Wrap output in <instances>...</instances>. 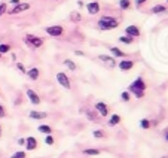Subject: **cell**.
Wrapping results in <instances>:
<instances>
[{"instance_id":"cell-1","label":"cell","mask_w":168,"mask_h":158,"mask_svg":"<svg viewBox=\"0 0 168 158\" xmlns=\"http://www.w3.org/2000/svg\"><path fill=\"white\" fill-rule=\"evenodd\" d=\"M146 82H144V79L143 76H137V79L134 82L130 84V87H128V91L135 97V99H143L144 97V93H146Z\"/></svg>"},{"instance_id":"cell-2","label":"cell","mask_w":168,"mask_h":158,"mask_svg":"<svg viewBox=\"0 0 168 158\" xmlns=\"http://www.w3.org/2000/svg\"><path fill=\"white\" fill-rule=\"evenodd\" d=\"M119 20L115 18L112 15H103L98 21H97V27L101 30V31H110V30H115L119 27Z\"/></svg>"},{"instance_id":"cell-3","label":"cell","mask_w":168,"mask_h":158,"mask_svg":"<svg viewBox=\"0 0 168 158\" xmlns=\"http://www.w3.org/2000/svg\"><path fill=\"white\" fill-rule=\"evenodd\" d=\"M24 43L33 48V49H37V48H42L43 43H45V39L43 37H39V36H34V34H27L24 36Z\"/></svg>"},{"instance_id":"cell-4","label":"cell","mask_w":168,"mask_h":158,"mask_svg":"<svg viewBox=\"0 0 168 158\" xmlns=\"http://www.w3.org/2000/svg\"><path fill=\"white\" fill-rule=\"evenodd\" d=\"M45 33L51 37H62L64 33H66V30H64L62 25H49V27H45Z\"/></svg>"},{"instance_id":"cell-5","label":"cell","mask_w":168,"mask_h":158,"mask_svg":"<svg viewBox=\"0 0 168 158\" xmlns=\"http://www.w3.org/2000/svg\"><path fill=\"white\" fill-rule=\"evenodd\" d=\"M30 9V3H18V5H15V6H12L10 9H8V12L6 14L8 15H18V14H21V12H25V10H28Z\"/></svg>"},{"instance_id":"cell-6","label":"cell","mask_w":168,"mask_h":158,"mask_svg":"<svg viewBox=\"0 0 168 158\" xmlns=\"http://www.w3.org/2000/svg\"><path fill=\"white\" fill-rule=\"evenodd\" d=\"M57 82H58L62 88H66V89H70V88H72L70 79H69V76L64 73V72H58V73H57Z\"/></svg>"},{"instance_id":"cell-7","label":"cell","mask_w":168,"mask_h":158,"mask_svg":"<svg viewBox=\"0 0 168 158\" xmlns=\"http://www.w3.org/2000/svg\"><path fill=\"white\" fill-rule=\"evenodd\" d=\"M94 109H95L97 113H98L100 116H103V118L109 116V106H107L104 101H97L95 106H94Z\"/></svg>"},{"instance_id":"cell-8","label":"cell","mask_w":168,"mask_h":158,"mask_svg":"<svg viewBox=\"0 0 168 158\" xmlns=\"http://www.w3.org/2000/svg\"><path fill=\"white\" fill-rule=\"evenodd\" d=\"M25 96L28 97L30 103H31V104H34V106H39V104L42 103V100H40V97H39V94L36 93L34 89H31V88H28L27 91H25Z\"/></svg>"},{"instance_id":"cell-9","label":"cell","mask_w":168,"mask_h":158,"mask_svg":"<svg viewBox=\"0 0 168 158\" xmlns=\"http://www.w3.org/2000/svg\"><path fill=\"white\" fill-rule=\"evenodd\" d=\"M134 66H135L134 60H128V58H124V60H121V61L118 63V67H119L122 72H130Z\"/></svg>"},{"instance_id":"cell-10","label":"cell","mask_w":168,"mask_h":158,"mask_svg":"<svg viewBox=\"0 0 168 158\" xmlns=\"http://www.w3.org/2000/svg\"><path fill=\"white\" fill-rule=\"evenodd\" d=\"M85 6H86V12L89 15H98L100 10H101V6H100L98 2H89Z\"/></svg>"},{"instance_id":"cell-11","label":"cell","mask_w":168,"mask_h":158,"mask_svg":"<svg viewBox=\"0 0 168 158\" xmlns=\"http://www.w3.org/2000/svg\"><path fill=\"white\" fill-rule=\"evenodd\" d=\"M125 34L137 39V37H140V29L135 24H131V25H128V27H125Z\"/></svg>"},{"instance_id":"cell-12","label":"cell","mask_w":168,"mask_h":158,"mask_svg":"<svg viewBox=\"0 0 168 158\" xmlns=\"http://www.w3.org/2000/svg\"><path fill=\"white\" fill-rule=\"evenodd\" d=\"M36 148H37V140H36V137L28 136L27 139H25V149H27V151H34Z\"/></svg>"},{"instance_id":"cell-13","label":"cell","mask_w":168,"mask_h":158,"mask_svg":"<svg viewBox=\"0 0 168 158\" xmlns=\"http://www.w3.org/2000/svg\"><path fill=\"white\" fill-rule=\"evenodd\" d=\"M109 51L112 52V57H115V58H126V57H128L122 49L116 48V46H110V48H109Z\"/></svg>"},{"instance_id":"cell-14","label":"cell","mask_w":168,"mask_h":158,"mask_svg":"<svg viewBox=\"0 0 168 158\" xmlns=\"http://www.w3.org/2000/svg\"><path fill=\"white\" fill-rule=\"evenodd\" d=\"M25 75H27L28 79H31V81H37V79L40 78V70H39L37 67H31L30 70H27Z\"/></svg>"},{"instance_id":"cell-15","label":"cell","mask_w":168,"mask_h":158,"mask_svg":"<svg viewBox=\"0 0 168 158\" xmlns=\"http://www.w3.org/2000/svg\"><path fill=\"white\" fill-rule=\"evenodd\" d=\"M28 116L31 118V120H37V121H40V120H45V118L48 116L46 112H39V110H31L28 113Z\"/></svg>"},{"instance_id":"cell-16","label":"cell","mask_w":168,"mask_h":158,"mask_svg":"<svg viewBox=\"0 0 168 158\" xmlns=\"http://www.w3.org/2000/svg\"><path fill=\"white\" fill-rule=\"evenodd\" d=\"M152 14H164V12H168L167 6L165 5H155L152 9H150Z\"/></svg>"},{"instance_id":"cell-17","label":"cell","mask_w":168,"mask_h":158,"mask_svg":"<svg viewBox=\"0 0 168 158\" xmlns=\"http://www.w3.org/2000/svg\"><path fill=\"white\" fill-rule=\"evenodd\" d=\"M109 127H115V125H118V124H121V116L118 115V113H113L112 116H110V120H109Z\"/></svg>"},{"instance_id":"cell-18","label":"cell","mask_w":168,"mask_h":158,"mask_svg":"<svg viewBox=\"0 0 168 158\" xmlns=\"http://www.w3.org/2000/svg\"><path fill=\"white\" fill-rule=\"evenodd\" d=\"M37 131H40L43 134H52V127L51 125H46V124H42L37 127Z\"/></svg>"},{"instance_id":"cell-19","label":"cell","mask_w":168,"mask_h":158,"mask_svg":"<svg viewBox=\"0 0 168 158\" xmlns=\"http://www.w3.org/2000/svg\"><path fill=\"white\" fill-rule=\"evenodd\" d=\"M64 63V66H66V67L70 70V72H74L76 69H77V66H76V63L73 61V60H70V58H66V60H64L62 61Z\"/></svg>"},{"instance_id":"cell-20","label":"cell","mask_w":168,"mask_h":158,"mask_svg":"<svg viewBox=\"0 0 168 158\" xmlns=\"http://www.w3.org/2000/svg\"><path fill=\"white\" fill-rule=\"evenodd\" d=\"M119 9L121 10H130L131 9V0H119Z\"/></svg>"},{"instance_id":"cell-21","label":"cell","mask_w":168,"mask_h":158,"mask_svg":"<svg viewBox=\"0 0 168 158\" xmlns=\"http://www.w3.org/2000/svg\"><path fill=\"white\" fill-rule=\"evenodd\" d=\"M119 42L121 43H125V45H131L133 42H134V37H131V36H121L119 37Z\"/></svg>"},{"instance_id":"cell-22","label":"cell","mask_w":168,"mask_h":158,"mask_svg":"<svg viewBox=\"0 0 168 158\" xmlns=\"http://www.w3.org/2000/svg\"><path fill=\"white\" fill-rule=\"evenodd\" d=\"M92 136H94L95 139H104V137H106V133H104V130L98 128V130H94V131H92Z\"/></svg>"},{"instance_id":"cell-23","label":"cell","mask_w":168,"mask_h":158,"mask_svg":"<svg viewBox=\"0 0 168 158\" xmlns=\"http://www.w3.org/2000/svg\"><path fill=\"white\" fill-rule=\"evenodd\" d=\"M70 20L73 22H81L82 21V15L79 14V12H72V14H70Z\"/></svg>"},{"instance_id":"cell-24","label":"cell","mask_w":168,"mask_h":158,"mask_svg":"<svg viewBox=\"0 0 168 158\" xmlns=\"http://www.w3.org/2000/svg\"><path fill=\"white\" fill-rule=\"evenodd\" d=\"M85 113H86V116H88L89 121H97V110H95V109H94V110H86Z\"/></svg>"},{"instance_id":"cell-25","label":"cell","mask_w":168,"mask_h":158,"mask_svg":"<svg viewBox=\"0 0 168 158\" xmlns=\"http://www.w3.org/2000/svg\"><path fill=\"white\" fill-rule=\"evenodd\" d=\"M83 154H85V155H100V149L88 148V149H83Z\"/></svg>"},{"instance_id":"cell-26","label":"cell","mask_w":168,"mask_h":158,"mask_svg":"<svg viewBox=\"0 0 168 158\" xmlns=\"http://www.w3.org/2000/svg\"><path fill=\"white\" fill-rule=\"evenodd\" d=\"M10 48H12V46H10L9 43H0V52H2V55L10 52Z\"/></svg>"},{"instance_id":"cell-27","label":"cell","mask_w":168,"mask_h":158,"mask_svg":"<svg viewBox=\"0 0 168 158\" xmlns=\"http://www.w3.org/2000/svg\"><path fill=\"white\" fill-rule=\"evenodd\" d=\"M121 100L122 101H130L131 100V93H130V91H124V93H121Z\"/></svg>"},{"instance_id":"cell-28","label":"cell","mask_w":168,"mask_h":158,"mask_svg":"<svg viewBox=\"0 0 168 158\" xmlns=\"http://www.w3.org/2000/svg\"><path fill=\"white\" fill-rule=\"evenodd\" d=\"M98 60H101L103 63H110L112 60H115V57H112V55H104V54H100V55H98Z\"/></svg>"},{"instance_id":"cell-29","label":"cell","mask_w":168,"mask_h":158,"mask_svg":"<svg viewBox=\"0 0 168 158\" xmlns=\"http://www.w3.org/2000/svg\"><path fill=\"white\" fill-rule=\"evenodd\" d=\"M150 125H152V124H150V121L147 120V118H143V120L140 121V127H141V128H144V130L150 128Z\"/></svg>"},{"instance_id":"cell-30","label":"cell","mask_w":168,"mask_h":158,"mask_svg":"<svg viewBox=\"0 0 168 158\" xmlns=\"http://www.w3.org/2000/svg\"><path fill=\"white\" fill-rule=\"evenodd\" d=\"M6 12H8V3L2 2V3H0V17H2V15H5Z\"/></svg>"},{"instance_id":"cell-31","label":"cell","mask_w":168,"mask_h":158,"mask_svg":"<svg viewBox=\"0 0 168 158\" xmlns=\"http://www.w3.org/2000/svg\"><path fill=\"white\" fill-rule=\"evenodd\" d=\"M9 158H25V152L24 151H18V152H14Z\"/></svg>"},{"instance_id":"cell-32","label":"cell","mask_w":168,"mask_h":158,"mask_svg":"<svg viewBox=\"0 0 168 158\" xmlns=\"http://www.w3.org/2000/svg\"><path fill=\"white\" fill-rule=\"evenodd\" d=\"M6 115H8V112H6L5 104L0 103V120H2V118H6Z\"/></svg>"},{"instance_id":"cell-33","label":"cell","mask_w":168,"mask_h":158,"mask_svg":"<svg viewBox=\"0 0 168 158\" xmlns=\"http://www.w3.org/2000/svg\"><path fill=\"white\" fill-rule=\"evenodd\" d=\"M54 137L52 136H51V134H46V137H45V143L46 145H49V146H51V145H54Z\"/></svg>"},{"instance_id":"cell-34","label":"cell","mask_w":168,"mask_h":158,"mask_svg":"<svg viewBox=\"0 0 168 158\" xmlns=\"http://www.w3.org/2000/svg\"><path fill=\"white\" fill-rule=\"evenodd\" d=\"M17 69L21 72V73H27V69H25V66L22 63H17Z\"/></svg>"},{"instance_id":"cell-35","label":"cell","mask_w":168,"mask_h":158,"mask_svg":"<svg viewBox=\"0 0 168 158\" xmlns=\"http://www.w3.org/2000/svg\"><path fill=\"white\" fill-rule=\"evenodd\" d=\"M147 2V0H134V3H135V8H141L144 3Z\"/></svg>"},{"instance_id":"cell-36","label":"cell","mask_w":168,"mask_h":158,"mask_svg":"<svg viewBox=\"0 0 168 158\" xmlns=\"http://www.w3.org/2000/svg\"><path fill=\"white\" fill-rule=\"evenodd\" d=\"M9 3H10L12 6H15V5H18V3H21V0H9Z\"/></svg>"},{"instance_id":"cell-37","label":"cell","mask_w":168,"mask_h":158,"mask_svg":"<svg viewBox=\"0 0 168 158\" xmlns=\"http://www.w3.org/2000/svg\"><path fill=\"white\" fill-rule=\"evenodd\" d=\"M18 145H19V146H22V145H25V139H18Z\"/></svg>"},{"instance_id":"cell-38","label":"cell","mask_w":168,"mask_h":158,"mask_svg":"<svg viewBox=\"0 0 168 158\" xmlns=\"http://www.w3.org/2000/svg\"><path fill=\"white\" fill-rule=\"evenodd\" d=\"M74 54H76V55H79V57H83V55H85V52H82V51H74Z\"/></svg>"},{"instance_id":"cell-39","label":"cell","mask_w":168,"mask_h":158,"mask_svg":"<svg viewBox=\"0 0 168 158\" xmlns=\"http://www.w3.org/2000/svg\"><path fill=\"white\" fill-rule=\"evenodd\" d=\"M77 6H79V8H83V6H85V3L82 2V0H79V2H77Z\"/></svg>"},{"instance_id":"cell-40","label":"cell","mask_w":168,"mask_h":158,"mask_svg":"<svg viewBox=\"0 0 168 158\" xmlns=\"http://www.w3.org/2000/svg\"><path fill=\"white\" fill-rule=\"evenodd\" d=\"M12 61H17V54H12Z\"/></svg>"},{"instance_id":"cell-41","label":"cell","mask_w":168,"mask_h":158,"mask_svg":"<svg viewBox=\"0 0 168 158\" xmlns=\"http://www.w3.org/2000/svg\"><path fill=\"white\" fill-rule=\"evenodd\" d=\"M165 140L168 142V131H167V134H165Z\"/></svg>"},{"instance_id":"cell-42","label":"cell","mask_w":168,"mask_h":158,"mask_svg":"<svg viewBox=\"0 0 168 158\" xmlns=\"http://www.w3.org/2000/svg\"><path fill=\"white\" fill-rule=\"evenodd\" d=\"M0 137H2V125H0Z\"/></svg>"},{"instance_id":"cell-43","label":"cell","mask_w":168,"mask_h":158,"mask_svg":"<svg viewBox=\"0 0 168 158\" xmlns=\"http://www.w3.org/2000/svg\"><path fill=\"white\" fill-rule=\"evenodd\" d=\"M0 58H2V52H0Z\"/></svg>"},{"instance_id":"cell-44","label":"cell","mask_w":168,"mask_h":158,"mask_svg":"<svg viewBox=\"0 0 168 158\" xmlns=\"http://www.w3.org/2000/svg\"><path fill=\"white\" fill-rule=\"evenodd\" d=\"M167 3H168V0H167Z\"/></svg>"},{"instance_id":"cell-45","label":"cell","mask_w":168,"mask_h":158,"mask_svg":"<svg viewBox=\"0 0 168 158\" xmlns=\"http://www.w3.org/2000/svg\"><path fill=\"white\" fill-rule=\"evenodd\" d=\"M164 158H167V157H164Z\"/></svg>"}]
</instances>
